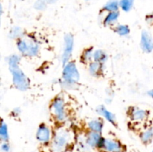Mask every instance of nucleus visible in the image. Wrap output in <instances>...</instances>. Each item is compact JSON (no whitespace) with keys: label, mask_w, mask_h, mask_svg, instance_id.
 Instances as JSON below:
<instances>
[{"label":"nucleus","mask_w":153,"mask_h":152,"mask_svg":"<svg viewBox=\"0 0 153 152\" xmlns=\"http://www.w3.org/2000/svg\"><path fill=\"white\" fill-rule=\"evenodd\" d=\"M72 132L66 128H59L55 131L51 141L52 152H64L73 141Z\"/></svg>","instance_id":"f257e3e1"},{"label":"nucleus","mask_w":153,"mask_h":152,"mask_svg":"<svg viewBox=\"0 0 153 152\" xmlns=\"http://www.w3.org/2000/svg\"><path fill=\"white\" fill-rule=\"evenodd\" d=\"M80 79L78 67L74 61H69L64 66L62 72V80L61 85L65 89H73L76 88Z\"/></svg>","instance_id":"f03ea898"},{"label":"nucleus","mask_w":153,"mask_h":152,"mask_svg":"<svg viewBox=\"0 0 153 152\" xmlns=\"http://www.w3.org/2000/svg\"><path fill=\"white\" fill-rule=\"evenodd\" d=\"M16 48L22 55L34 58L38 55L40 51V43L34 37L27 36L16 41Z\"/></svg>","instance_id":"7ed1b4c3"},{"label":"nucleus","mask_w":153,"mask_h":152,"mask_svg":"<svg viewBox=\"0 0 153 152\" xmlns=\"http://www.w3.org/2000/svg\"><path fill=\"white\" fill-rule=\"evenodd\" d=\"M50 112L55 120L59 123H63L67 120V107L63 97L57 96L52 100L50 104Z\"/></svg>","instance_id":"20e7f679"},{"label":"nucleus","mask_w":153,"mask_h":152,"mask_svg":"<svg viewBox=\"0 0 153 152\" xmlns=\"http://www.w3.org/2000/svg\"><path fill=\"white\" fill-rule=\"evenodd\" d=\"M9 70L12 75V82L16 89L22 92L28 90L30 86V81L19 66L9 69Z\"/></svg>","instance_id":"39448f33"},{"label":"nucleus","mask_w":153,"mask_h":152,"mask_svg":"<svg viewBox=\"0 0 153 152\" xmlns=\"http://www.w3.org/2000/svg\"><path fill=\"white\" fill-rule=\"evenodd\" d=\"M74 48V37L71 34H67L64 37V47H63L62 61L63 65L67 64L69 61H70V58H72Z\"/></svg>","instance_id":"423d86ee"},{"label":"nucleus","mask_w":153,"mask_h":152,"mask_svg":"<svg viewBox=\"0 0 153 152\" xmlns=\"http://www.w3.org/2000/svg\"><path fill=\"white\" fill-rule=\"evenodd\" d=\"M52 130L46 124L42 123L38 126L36 132V139L40 143L46 145L52 141Z\"/></svg>","instance_id":"0eeeda50"},{"label":"nucleus","mask_w":153,"mask_h":152,"mask_svg":"<svg viewBox=\"0 0 153 152\" xmlns=\"http://www.w3.org/2000/svg\"><path fill=\"white\" fill-rule=\"evenodd\" d=\"M85 139H86L87 144L91 148H104L105 138H104L100 133L89 131V133L85 137Z\"/></svg>","instance_id":"6e6552de"},{"label":"nucleus","mask_w":153,"mask_h":152,"mask_svg":"<svg viewBox=\"0 0 153 152\" xmlns=\"http://www.w3.org/2000/svg\"><path fill=\"white\" fill-rule=\"evenodd\" d=\"M140 48L145 53H151L153 51V38L150 33L146 30L141 32Z\"/></svg>","instance_id":"1a4fd4ad"},{"label":"nucleus","mask_w":153,"mask_h":152,"mask_svg":"<svg viewBox=\"0 0 153 152\" xmlns=\"http://www.w3.org/2000/svg\"><path fill=\"white\" fill-rule=\"evenodd\" d=\"M130 119L135 122H141L146 120L148 117V112L144 109L133 107L129 112Z\"/></svg>","instance_id":"9d476101"},{"label":"nucleus","mask_w":153,"mask_h":152,"mask_svg":"<svg viewBox=\"0 0 153 152\" xmlns=\"http://www.w3.org/2000/svg\"><path fill=\"white\" fill-rule=\"evenodd\" d=\"M97 112L100 116H102L103 118L106 119L109 123H111V125H115L117 123V119L116 116L113 113H111V111H109L107 108H106L105 106L103 105H100L97 107Z\"/></svg>","instance_id":"9b49d317"},{"label":"nucleus","mask_w":153,"mask_h":152,"mask_svg":"<svg viewBox=\"0 0 153 152\" xmlns=\"http://www.w3.org/2000/svg\"><path fill=\"white\" fill-rule=\"evenodd\" d=\"M103 149H105L108 152H122L123 145L117 140L105 139Z\"/></svg>","instance_id":"f8f14e48"},{"label":"nucleus","mask_w":153,"mask_h":152,"mask_svg":"<svg viewBox=\"0 0 153 152\" xmlns=\"http://www.w3.org/2000/svg\"><path fill=\"white\" fill-rule=\"evenodd\" d=\"M87 127L90 131L101 134L104 128V122L101 119H91L88 122Z\"/></svg>","instance_id":"ddd939ff"},{"label":"nucleus","mask_w":153,"mask_h":152,"mask_svg":"<svg viewBox=\"0 0 153 152\" xmlns=\"http://www.w3.org/2000/svg\"><path fill=\"white\" fill-rule=\"evenodd\" d=\"M104 70V64L93 61L88 64V71L92 76L99 77L102 74Z\"/></svg>","instance_id":"4468645a"},{"label":"nucleus","mask_w":153,"mask_h":152,"mask_svg":"<svg viewBox=\"0 0 153 152\" xmlns=\"http://www.w3.org/2000/svg\"><path fill=\"white\" fill-rule=\"evenodd\" d=\"M119 17V11L108 12V13H107V14L105 16L102 22L105 26H111V25H113L114 24H115L117 22Z\"/></svg>","instance_id":"2eb2a0df"},{"label":"nucleus","mask_w":153,"mask_h":152,"mask_svg":"<svg viewBox=\"0 0 153 152\" xmlns=\"http://www.w3.org/2000/svg\"><path fill=\"white\" fill-rule=\"evenodd\" d=\"M8 37L10 39L16 40L17 41L19 39L25 37V31L22 28L19 26H13L10 29L8 33Z\"/></svg>","instance_id":"dca6fc26"},{"label":"nucleus","mask_w":153,"mask_h":152,"mask_svg":"<svg viewBox=\"0 0 153 152\" xmlns=\"http://www.w3.org/2000/svg\"><path fill=\"white\" fill-rule=\"evenodd\" d=\"M94 48L90 47L87 48L85 50L82 52V55H81V60L83 63H88L92 62L94 61Z\"/></svg>","instance_id":"f3484780"},{"label":"nucleus","mask_w":153,"mask_h":152,"mask_svg":"<svg viewBox=\"0 0 153 152\" xmlns=\"http://www.w3.org/2000/svg\"><path fill=\"white\" fill-rule=\"evenodd\" d=\"M120 8V0H109L103 6V10L108 12L118 11Z\"/></svg>","instance_id":"a211bd4d"},{"label":"nucleus","mask_w":153,"mask_h":152,"mask_svg":"<svg viewBox=\"0 0 153 152\" xmlns=\"http://www.w3.org/2000/svg\"><path fill=\"white\" fill-rule=\"evenodd\" d=\"M108 54L105 51L102 49H97L94 51V61L104 64L108 61Z\"/></svg>","instance_id":"6ab92c4d"},{"label":"nucleus","mask_w":153,"mask_h":152,"mask_svg":"<svg viewBox=\"0 0 153 152\" xmlns=\"http://www.w3.org/2000/svg\"><path fill=\"white\" fill-rule=\"evenodd\" d=\"M140 139L144 144L150 143L153 140V127L147 128L140 134Z\"/></svg>","instance_id":"aec40b11"},{"label":"nucleus","mask_w":153,"mask_h":152,"mask_svg":"<svg viewBox=\"0 0 153 152\" xmlns=\"http://www.w3.org/2000/svg\"><path fill=\"white\" fill-rule=\"evenodd\" d=\"M21 61V57L20 55H17V54H13L10 55V56L7 57V62L8 64L9 69L16 68V67H19V63Z\"/></svg>","instance_id":"412c9836"},{"label":"nucleus","mask_w":153,"mask_h":152,"mask_svg":"<svg viewBox=\"0 0 153 152\" xmlns=\"http://www.w3.org/2000/svg\"><path fill=\"white\" fill-rule=\"evenodd\" d=\"M114 31L120 37H128L130 34V28L127 25L119 24L114 28Z\"/></svg>","instance_id":"4be33fe9"},{"label":"nucleus","mask_w":153,"mask_h":152,"mask_svg":"<svg viewBox=\"0 0 153 152\" xmlns=\"http://www.w3.org/2000/svg\"><path fill=\"white\" fill-rule=\"evenodd\" d=\"M0 139L2 142H7L9 139L8 128L5 122L1 121L0 126Z\"/></svg>","instance_id":"5701e85b"},{"label":"nucleus","mask_w":153,"mask_h":152,"mask_svg":"<svg viewBox=\"0 0 153 152\" xmlns=\"http://www.w3.org/2000/svg\"><path fill=\"white\" fill-rule=\"evenodd\" d=\"M134 6V0H120V8L124 12H128Z\"/></svg>","instance_id":"b1692460"},{"label":"nucleus","mask_w":153,"mask_h":152,"mask_svg":"<svg viewBox=\"0 0 153 152\" xmlns=\"http://www.w3.org/2000/svg\"><path fill=\"white\" fill-rule=\"evenodd\" d=\"M47 3L44 0H36L34 3V7L37 10L42 11V10H46L47 7Z\"/></svg>","instance_id":"393cba45"},{"label":"nucleus","mask_w":153,"mask_h":152,"mask_svg":"<svg viewBox=\"0 0 153 152\" xmlns=\"http://www.w3.org/2000/svg\"><path fill=\"white\" fill-rule=\"evenodd\" d=\"M10 145L7 142H2L1 145V150L2 152H10Z\"/></svg>","instance_id":"a878e982"},{"label":"nucleus","mask_w":153,"mask_h":152,"mask_svg":"<svg viewBox=\"0 0 153 152\" xmlns=\"http://www.w3.org/2000/svg\"><path fill=\"white\" fill-rule=\"evenodd\" d=\"M21 113V110L19 107H16V108L13 109L11 112V114L13 117H18V116L20 115Z\"/></svg>","instance_id":"bb28decb"},{"label":"nucleus","mask_w":153,"mask_h":152,"mask_svg":"<svg viewBox=\"0 0 153 152\" xmlns=\"http://www.w3.org/2000/svg\"><path fill=\"white\" fill-rule=\"evenodd\" d=\"M146 20H147V22H149V23H153V13H150L149 16H147Z\"/></svg>","instance_id":"cd10ccee"},{"label":"nucleus","mask_w":153,"mask_h":152,"mask_svg":"<svg viewBox=\"0 0 153 152\" xmlns=\"http://www.w3.org/2000/svg\"><path fill=\"white\" fill-rule=\"evenodd\" d=\"M44 1H46L48 4H52L56 3V1H58V0H44Z\"/></svg>","instance_id":"c85d7f7f"},{"label":"nucleus","mask_w":153,"mask_h":152,"mask_svg":"<svg viewBox=\"0 0 153 152\" xmlns=\"http://www.w3.org/2000/svg\"><path fill=\"white\" fill-rule=\"evenodd\" d=\"M147 95H149V97H151V98H153V89H151V90L148 91Z\"/></svg>","instance_id":"c756f323"},{"label":"nucleus","mask_w":153,"mask_h":152,"mask_svg":"<svg viewBox=\"0 0 153 152\" xmlns=\"http://www.w3.org/2000/svg\"><path fill=\"white\" fill-rule=\"evenodd\" d=\"M85 1H90V0H85Z\"/></svg>","instance_id":"7c9ffc66"},{"label":"nucleus","mask_w":153,"mask_h":152,"mask_svg":"<svg viewBox=\"0 0 153 152\" xmlns=\"http://www.w3.org/2000/svg\"><path fill=\"white\" fill-rule=\"evenodd\" d=\"M152 152H153V150H152Z\"/></svg>","instance_id":"2f4dec72"}]
</instances>
